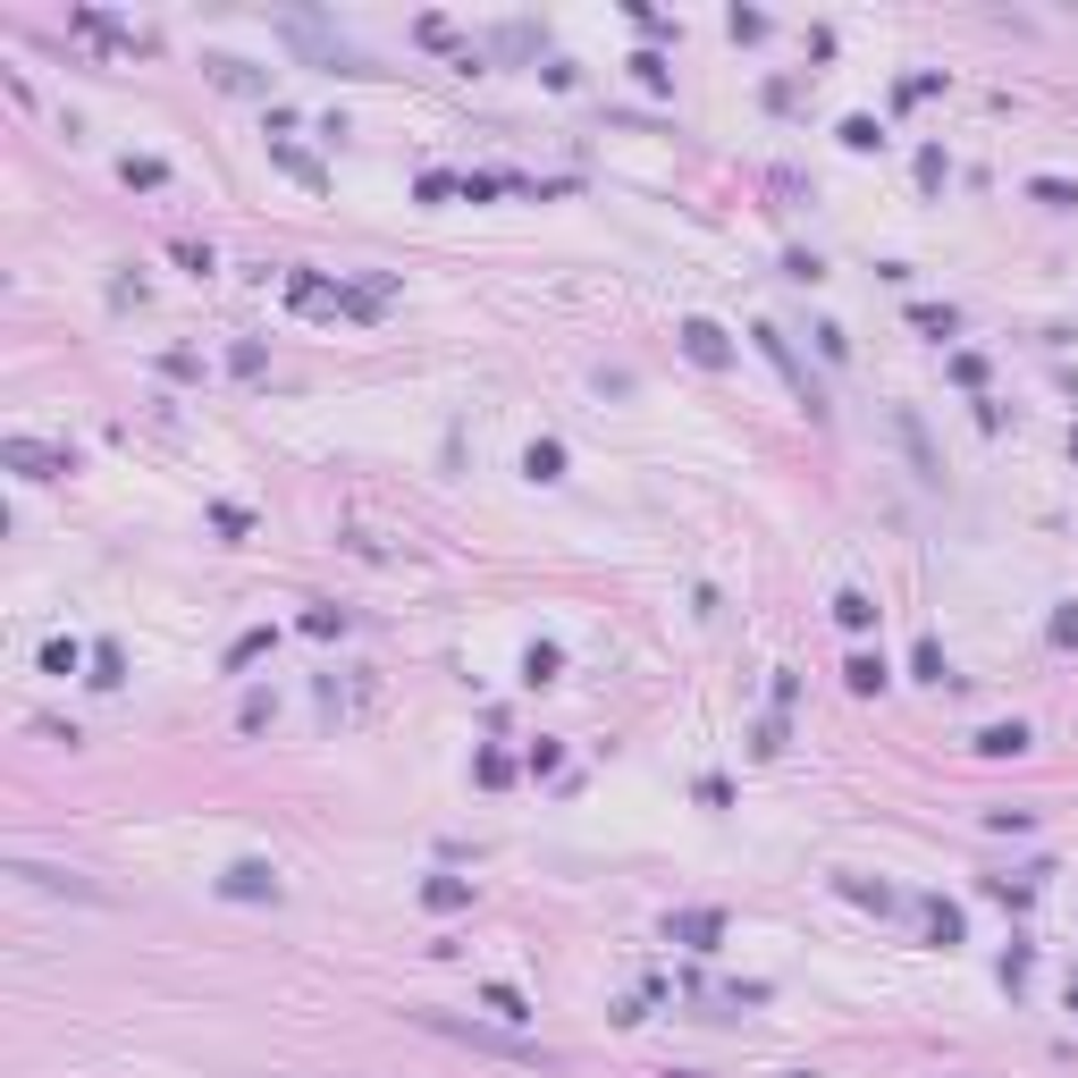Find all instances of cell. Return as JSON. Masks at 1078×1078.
Returning a JSON list of instances; mask_svg holds the SVG:
<instances>
[{
	"label": "cell",
	"mask_w": 1078,
	"mask_h": 1078,
	"mask_svg": "<svg viewBox=\"0 0 1078 1078\" xmlns=\"http://www.w3.org/2000/svg\"><path fill=\"white\" fill-rule=\"evenodd\" d=\"M750 750H759V759H775V750H784V717L759 725V733H750Z\"/></svg>",
	"instance_id": "33"
},
{
	"label": "cell",
	"mask_w": 1078,
	"mask_h": 1078,
	"mask_svg": "<svg viewBox=\"0 0 1078 1078\" xmlns=\"http://www.w3.org/2000/svg\"><path fill=\"white\" fill-rule=\"evenodd\" d=\"M556 674H565V649H556V641H531L523 649V683L540 692V683H556Z\"/></svg>",
	"instance_id": "12"
},
{
	"label": "cell",
	"mask_w": 1078,
	"mask_h": 1078,
	"mask_svg": "<svg viewBox=\"0 0 1078 1078\" xmlns=\"http://www.w3.org/2000/svg\"><path fill=\"white\" fill-rule=\"evenodd\" d=\"M632 76H641L649 94H666V85H674V68H666V59H657V51H632Z\"/></svg>",
	"instance_id": "22"
},
{
	"label": "cell",
	"mask_w": 1078,
	"mask_h": 1078,
	"mask_svg": "<svg viewBox=\"0 0 1078 1078\" xmlns=\"http://www.w3.org/2000/svg\"><path fill=\"white\" fill-rule=\"evenodd\" d=\"M666 944H683V952H717V944H725V911H674Z\"/></svg>",
	"instance_id": "6"
},
{
	"label": "cell",
	"mask_w": 1078,
	"mask_h": 1078,
	"mask_svg": "<svg viewBox=\"0 0 1078 1078\" xmlns=\"http://www.w3.org/2000/svg\"><path fill=\"white\" fill-rule=\"evenodd\" d=\"M480 1003L498 1011V1020H514V1028H523V1020H531V1003H523V986H480Z\"/></svg>",
	"instance_id": "15"
},
{
	"label": "cell",
	"mask_w": 1078,
	"mask_h": 1078,
	"mask_svg": "<svg viewBox=\"0 0 1078 1078\" xmlns=\"http://www.w3.org/2000/svg\"><path fill=\"white\" fill-rule=\"evenodd\" d=\"M986 902H1003V911H1028L1036 885H1011V876H986Z\"/></svg>",
	"instance_id": "23"
},
{
	"label": "cell",
	"mask_w": 1078,
	"mask_h": 1078,
	"mask_svg": "<svg viewBox=\"0 0 1078 1078\" xmlns=\"http://www.w3.org/2000/svg\"><path fill=\"white\" fill-rule=\"evenodd\" d=\"M304 632H312V641H329V632H346V607H304Z\"/></svg>",
	"instance_id": "27"
},
{
	"label": "cell",
	"mask_w": 1078,
	"mask_h": 1078,
	"mask_svg": "<svg viewBox=\"0 0 1078 1078\" xmlns=\"http://www.w3.org/2000/svg\"><path fill=\"white\" fill-rule=\"evenodd\" d=\"M927 918H935V944H960V911H952V902H927Z\"/></svg>",
	"instance_id": "29"
},
{
	"label": "cell",
	"mask_w": 1078,
	"mask_h": 1078,
	"mask_svg": "<svg viewBox=\"0 0 1078 1078\" xmlns=\"http://www.w3.org/2000/svg\"><path fill=\"white\" fill-rule=\"evenodd\" d=\"M76 666H85V649H76V641H43V674H76Z\"/></svg>",
	"instance_id": "25"
},
{
	"label": "cell",
	"mask_w": 1078,
	"mask_h": 1078,
	"mask_svg": "<svg viewBox=\"0 0 1078 1078\" xmlns=\"http://www.w3.org/2000/svg\"><path fill=\"white\" fill-rule=\"evenodd\" d=\"M119 177H127V186H168V168L161 161H135V152L119 161Z\"/></svg>",
	"instance_id": "28"
},
{
	"label": "cell",
	"mask_w": 1078,
	"mask_h": 1078,
	"mask_svg": "<svg viewBox=\"0 0 1078 1078\" xmlns=\"http://www.w3.org/2000/svg\"><path fill=\"white\" fill-rule=\"evenodd\" d=\"M85 683H94V692H119V683H127V649H119V641H101V649H94V674H85Z\"/></svg>",
	"instance_id": "13"
},
{
	"label": "cell",
	"mask_w": 1078,
	"mask_h": 1078,
	"mask_svg": "<svg viewBox=\"0 0 1078 1078\" xmlns=\"http://www.w3.org/2000/svg\"><path fill=\"white\" fill-rule=\"evenodd\" d=\"M835 623L842 632H868V623H876V599H868V590H835Z\"/></svg>",
	"instance_id": "14"
},
{
	"label": "cell",
	"mask_w": 1078,
	"mask_h": 1078,
	"mask_svg": "<svg viewBox=\"0 0 1078 1078\" xmlns=\"http://www.w3.org/2000/svg\"><path fill=\"white\" fill-rule=\"evenodd\" d=\"M422 911H472V876H431L422 885Z\"/></svg>",
	"instance_id": "10"
},
{
	"label": "cell",
	"mask_w": 1078,
	"mask_h": 1078,
	"mask_svg": "<svg viewBox=\"0 0 1078 1078\" xmlns=\"http://www.w3.org/2000/svg\"><path fill=\"white\" fill-rule=\"evenodd\" d=\"M835 893L842 902H868V911H902V902H893L885 885H868V876H835Z\"/></svg>",
	"instance_id": "16"
},
{
	"label": "cell",
	"mask_w": 1078,
	"mask_h": 1078,
	"mask_svg": "<svg viewBox=\"0 0 1078 1078\" xmlns=\"http://www.w3.org/2000/svg\"><path fill=\"white\" fill-rule=\"evenodd\" d=\"M666 1078H699V1070H666Z\"/></svg>",
	"instance_id": "34"
},
{
	"label": "cell",
	"mask_w": 1078,
	"mask_h": 1078,
	"mask_svg": "<svg viewBox=\"0 0 1078 1078\" xmlns=\"http://www.w3.org/2000/svg\"><path fill=\"white\" fill-rule=\"evenodd\" d=\"M270 717H279V692H244V708H237V733H262Z\"/></svg>",
	"instance_id": "17"
},
{
	"label": "cell",
	"mask_w": 1078,
	"mask_h": 1078,
	"mask_svg": "<svg viewBox=\"0 0 1078 1078\" xmlns=\"http://www.w3.org/2000/svg\"><path fill=\"white\" fill-rule=\"evenodd\" d=\"M683 355H692L699 371H725V362H733V337H725L717 320H683Z\"/></svg>",
	"instance_id": "7"
},
{
	"label": "cell",
	"mask_w": 1078,
	"mask_h": 1078,
	"mask_svg": "<svg viewBox=\"0 0 1078 1078\" xmlns=\"http://www.w3.org/2000/svg\"><path fill=\"white\" fill-rule=\"evenodd\" d=\"M842 144H851V152H876V144H885V127H876V119H842Z\"/></svg>",
	"instance_id": "26"
},
{
	"label": "cell",
	"mask_w": 1078,
	"mask_h": 1078,
	"mask_svg": "<svg viewBox=\"0 0 1078 1078\" xmlns=\"http://www.w3.org/2000/svg\"><path fill=\"white\" fill-rule=\"evenodd\" d=\"M784 279H801V287H809V279H826V262H817V253H784Z\"/></svg>",
	"instance_id": "32"
},
{
	"label": "cell",
	"mask_w": 1078,
	"mask_h": 1078,
	"mask_svg": "<svg viewBox=\"0 0 1078 1078\" xmlns=\"http://www.w3.org/2000/svg\"><path fill=\"white\" fill-rule=\"evenodd\" d=\"M1028 194L1045 203V211H1078V186H1070V177H1028Z\"/></svg>",
	"instance_id": "18"
},
{
	"label": "cell",
	"mask_w": 1078,
	"mask_h": 1078,
	"mask_svg": "<svg viewBox=\"0 0 1078 1078\" xmlns=\"http://www.w3.org/2000/svg\"><path fill=\"white\" fill-rule=\"evenodd\" d=\"M219 902H279V868H270V860L219 868Z\"/></svg>",
	"instance_id": "4"
},
{
	"label": "cell",
	"mask_w": 1078,
	"mask_h": 1078,
	"mask_svg": "<svg viewBox=\"0 0 1078 1078\" xmlns=\"http://www.w3.org/2000/svg\"><path fill=\"white\" fill-rule=\"evenodd\" d=\"M750 337H759V355H767L775 371H784V380H792V396L809 405V422H826V388H817V380H809V362H801V355H792V346H784V329H750Z\"/></svg>",
	"instance_id": "2"
},
{
	"label": "cell",
	"mask_w": 1078,
	"mask_h": 1078,
	"mask_svg": "<svg viewBox=\"0 0 1078 1078\" xmlns=\"http://www.w3.org/2000/svg\"><path fill=\"white\" fill-rule=\"evenodd\" d=\"M842 683H851V692L868 699V692H885V683H893V666L876 657V649H851V666H842Z\"/></svg>",
	"instance_id": "8"
},
{
	"label": "cell",
	"mask_w": 1078,
	"mask_h": 1078,
	"mask_svg": "<svg viewBox=\"0 0 1078 1078\" xmlns=\"http://www.w3.org/2000/svg\"><path fill=\"white\" fill-rule=\"evenodd\" d=\"M0 464H9L18 480H59V472H68V456L43 447V438H0Z\"/></svg>",
	"instance_id": "5"
},
{
	"label": "cell",
	"mask_w": 1078,
	"mask_h": 1078,
	"mask_svg": "<svg viewBox=\"0 0 1078 1078\" xmlns=\"http://www.w3.org/2000/svg\"><path fill=\"white\" fill-rule=\"evenodd\" d=\"M413 1028L447 1036V1045H472V1054L489 1061H523V1070H556L548 1045H531V1036H505V1028H472V1020H456V1011H413Z\"/></svg>",
	"instance_id": "1"
},
{
	"label": "cell",
	"mask_w": 1078,
	"mask_h": 1078,
	"mask_svg": "<svg viewBox=\"0 0 1078 1078\" xmlns=\"http://www.w3.org/2000/svg\"><path fill=\"white\" fill-rule=\"evenodd\" d=\"M168 253H177V262H186V270H194V279H203V270H211V244H194V237H177V244H168Z\"/></svg>",
	"instance_id": "30"
},
{
	"label": "cell",
	"mask_w": 1078,
	"mask_h": 1078,
	"mask_svg": "<svg viewBox=\"0 0 1078 1078\" xmlns=\"http://www.w3.org/2000/svg\"><path fill=\"white\" fill-rule=\"evenodd\" d=\"M211 531H219V540H244V531H253V514H244L237 498H219V505H211Z\"/></svg>",
	"instance_id": "20"
},
{
	"label": "cell",
	"mask_w": 1078,
	"mask_h": 1078,
	"mask_svg": "<svg viewBox=\"0 0 1078 1078\" xmlns=\"http://www.w3.org/2000/svg\"><path fill=\"white\" fill-rule=\"evenodd\" d=\"M270 649V623H253V632H237V649H228V674H244L253 657Z\"/></svg>",
	"instance_id": "19"
},
{
	"label": "cell",
	"mask_w": 1078,
	"mask_h": 1078,
	"mask_svg": "<svg viewBox=\"0 0 1078 1078\" xmlns=\"http://www.w3.org/2000/svg\"><path fill=\"white\" fill-rule=\"evenodd\" d=\"M911 320H918L927 337H952V329H960V312H952V304H911Z\"/></svg>",
	"instance_id": "21"
},
{
	"label": "cell",
	"mask_w": 1078,
	"mask_h": 1078,
	"mask_svg": "<svg viewBox=\"0 0 1078 1078\" xmlns=\"http://www.w3.org/2000/svg\"><path fill=\"white\" fill-rule=\"evenodd\" d=\"M279 168H287V177H304V186H329V177H320V161H312V152H295V144H279Z\"/></svg>",
	"instance_id": "24"
},
{
	"label": "cell",
	"mask_w": 1078,
	"mask_h": 1078,
	"mask_svg": "<svg viewBox=\"0 0 1078 1078\" xmlns=\"http://www.w3.org/2000/svg\"><path fill=\"white\" fill-rule=\"evenodd\" d=\"M523 472L531 480H565V438H531V447H523Z\"/></svg>",
	"instance_id": "11"
},
{
	"label": "cell",
	"mask_w": 1078,
	"mask_h": 1078,
	"mask_svg": "<svg viewBox=\"0 0 1078 1078\" xmlns=\"http://www.w3.org/2000/svg\"><path fill=\"white\" fill-rule=\"evenodd\" d=\"M9 876H18V885H34V893H68V902H110L94 876H76V868H51V860H9Z\"/></svg>",
	"instance_id": "3"
},
{
	"label": "cell",
	"mask_w": 1078,
	"mask_h": 1078,
	"mask_svg": "<svg viewBox=\"0 0 1078 1078\" xmlns=\"http://www.w3.org/2000/svg\"><path fill=\"white\" fill-rule=\"evenodd\" d=\"M1054 649H1078V599L1054 607Z\"/></svg>",
	"instance_id": "31"
},
{
	"label": "cell",
	"mask_w": 1078,
	"mask_h": 1078,
	"mask_svg": "<svg viewBox=\"0 0 1078 1078\" xmlns=\"http://www.w3.org/2000/svg\"><path fill=\"white\" fill-rule=\"evenodd\" d=\"M1028 742H1036V733H1028L1020 717H1011V725H986V733H978V750H986V759H1020Z\"/></svg>",
	"instance_id": "9"
}]
</instances>
